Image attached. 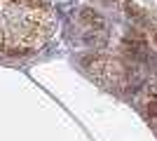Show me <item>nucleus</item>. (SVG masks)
Returning <instances> with one entry per match:
<instances>
[{"label": "nucleus", "mask_w": 157, "mask_h": 141, "mask_svg": "<svg viewBox=\"0 0 157 141\" xmlns=\"http://www.w3.org/2000/svg\"><path fill=\"white\" fill-rule=\"evenodd\" d=\"M54 33V14L24 0H0V49L33 52Z\"/></svg>", "instance_id": "nucleus-1"}, {"label": "nucleus", "mask_w": 157, "mask_h": 141, "mask_svg": "<svg viewBox=\"0 0 157 141\" xmlns=\"http://www.w3.org/2000/svg\"><path fill=\"white\" fill-rule=\"evenodd\" d=\"M89 64V73H92L94 80H98L103 87H122L127 80L124 66L120 64L117 59L113 57H94V59L87 61Z\"/></svg>", "instance_id": "nucleus-2"}]
</instances>
